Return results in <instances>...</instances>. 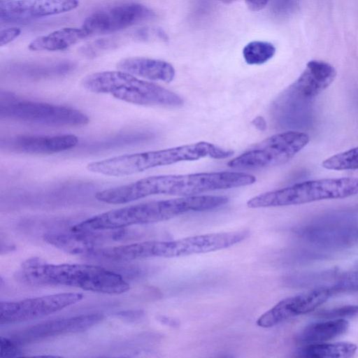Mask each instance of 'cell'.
<instances>
[{
    "instance_id": "obj_1",
    "label": "cell",
    "mask_w": 358,
    "mask_h": 358,
    "mask_svg": "<svg viewBox=\"0 0 358 358\" xmlns=\"http://www.w3.org/2000/svg\"><path fill=\"white\" fill-rule=\"evenodd\" d=\"M18 276L23 282L36 286H68L108 294L129 289L122 275L105 268L84 264H48L38 257L24 262Z\"/></svg>"
},
{
    "instance_id": "obj_2",
    "label": "cell",
    "mask_w": 358,
    "mask_h": 358,
    "mask_svg": "<svg viewBox=\"0 0 358 358\" xmlns=\"http://www.w3.org/2000/svg\"><path fill=\"white\" fill-rule=\"evenodd\" d=\"M207 201L203 196H182L153 201L110 210L91 217L71 227L77 232L120 230L136 224L168 220L192 211H203Z\"/></svg>"
},
{
    "instance_id": "obj_3",
    "label": "cell",
    "mask_w": 358,
    "mask_h": 358,
    "mask_svg": "<svg viewBox=\"0 0 358 358\" xmlns=\"http://www.w3.org/2000/svg\"><path fill=\"white\" fill-rule=\"evenodd\" d=\"M255 181V177L251 174L235 171L160 175L129 183L127 193L134 201L157 194L189 196L250 185Z\"/></svg>"
},
{
    "instance_id": "obj_4",
    "label": "cell",
    "mask_w": 358,
    "mask_h": 358,
    "mask_svg": "<svg viewBox=\"0 0 358 358\" xmlns=\"http://www.w3.org/2000/svg\"><path fill=\"white\" fill-rule=\"evenodd\" d=\"M81 85L90 92L108 94L136 105L178 107L183 103L173 92L120 70L88 74L82 79Z\"/></svg>"
},
{
    "instance_id": "obj_5",
    "label": "cell",
    "mask_w": 358,
    "mask_h": 358,
    "mask_svg": "<svg viewBox=\"0 0 358 358\" xmlns=\"http://www.w3.org/2000/svg\"><path fill=\"white\" fill-rule=\"evenodd\" d=\"M358 195V178L308 180L259 194L247 202L251 208L303 204Z\"/></svg>"
},
{
    "instance_id": "obj_6",
    "label": "cell",
    "mask_w": 358,
    "mask_h": 358,
    "mask_svg": "<svg viewBox=\"0 0 358 358\" xmlns=\"http://www.w3.org/2000/svg\"><path fill=\"white\" fill-rule=\"evenodd\" d=\"M0 117L49 127H80L90 119L80 110L62 105L1 96Z\"/></svg>"
},
{
    "instance_id": "obj_7",
    "label": "cell",
    "mask_w": 358,
    "mask_h": 358,
    "mask_svg": "<svg viewBox=\"0 0 358 358\" xmlns=\"http://www.w3.org/2000/svg\"><path fill=\"white\" fill-rule=\"evenodd\" d=\"M309 142L306 133L288 131L274 134L228 162L236 169H258L282 165L290 161Z\"/></svg>"
},
{
    "instance_id": "obj_8",
    "label": "cell",
    "mask_w": 358,
    "mask_h": 358,
    "mask_svg": "<svg viewBox=\"0 0 358 358\" xmlns=\"http://www.w3.org/2000/svg\"><path fill=\"white\" fill-rule=\"evenodd\" d=\"M83 298L80 292H65L15 301H1L0 324H8L45 317L71 306Z\"/></svg>"
},
{
    "instance_id": "obj_9",
    "label": "cell",
    "mask_w": 358,
    "mask_h": 358,
    "mask_svg": "<svg viewBox=\"0 0 358 358\" xmlns=\"http://www.w3.org/2000/svg\"><path fill=\"white\" fill-rule=\"evenodd\" d=\"M156 15L148 7L134 2L105 7L88 15L81 26L87 36L122 30L151 20Z\"/></svg>"
},
{
    "instance_id": "obj_10",
    "label": "cell",
    "mask_w": 358,
    "mask_h": 358,
    "mask_svg": "<svg viewBox=\"0 0 358 358\" xmlns=\"http://www.w3.org/2000/svg\"><path fill=\"white\" fill-rule=\"evenodd\" d=\"M249 235L246 230L196 235L171 241H155V257H180L231 247Z\"/></svg>"
},
{
    "instance_id": "obj_11",
    "label": "cell",
    "mask_w": 358,
    "mask_h": 358,
    "mask_svg": "<svg viewBox=\"0 0 358 358\" xmlns=\"http://www.w3.org/2000/svg\"><path fill=\"white\" fill-rule=\"evenodd\" d=\"M334 294L331 287H320L287 297L262 314L256 323L262 328L272 327L296 316L313 311Z\"/></svg>"
},
{
    "instance_id": "obj_12",
    "label": "cell",
    "mask_w": 358,
    "mask_h": 358,
    "mask_svg": "<svg viewBox=\"0 0 358 358\" xmlns=\"http://www.w3.org/2000/svg\"><path fill=\"white\" fill-rule=\"evenodd\" d=\"M103 319V315L100 313H89L48 320L17 331L10 338L22 345L52 336L83 332Z\"/></svg>"
},
{
    "instance_id": "obj_13",
    "label": "cell",
    "mask_w": 358,
    "mask_h": 358,
    "mask_svg": "<svg viewBox=\"0 0 358 358\" xmlns=\"http://www.w3.org/2000/svg\"><path fill=\"white\" fill-rule=\"evenodd\" d=\"M78 138L74 134H20L2 138L0 147L2 150L8 152L50 155L70 150L78 144Z\"/></svg>"
},
{
    "instance_id": "obj_14",
    "label": "cell",
    "mask_w": 358,
    "mask_h": 358,
    "mask_svg": "<svg viewBox=\"0 0 358 358\" xmlns=\"http://www.w3.org/2000/svg\"><path fill=\"white\" fill-rule=\"evenodd\" d=\"M79 0H14L0 3L1 21L36 19L69 12Z\"/></svg>"
},
{
    "instance_id": "obj_15",
    "label": "cell",
    "mask_w": 358,
    "mask_h": 358,
    "mask_svg": "<svg viewBox=\"0 0 358 358\" xmlns=\"http://www.w3.org/2000/svg\"><path fill=\"white\" fill-rule=\"evenodd\" d=\"M299 234L320 248L341 249L358 243V225L348 223H317L299 229Z\"/></svg>"
},
{
    "instance_id": "obj_16",
    "label": "cell",
    "mask_w": 358,
    "mask_h": 358,
    "mask_svg": "<svg viewBox=\"0 0 358 358\" xmlns=\"http://www.w3.org/2000/svg\"><path fill=\"white\" fill-rule=\"evenodd\" d=\"M336 77V69L322 60L309 61L303 71L287 89L292 96L310 101L326 90Z\"/></svg>"
},
{
    "instance_id": "obj_17",
    "label": "cell",
    "mask_w": 358,
    "mask_h": 358,
    "mask_svg": "<svg viewBox=\"0 0 358 358\" xmlns=\"http://www.w3.org/2000/svg\"><path fill=\"white\" fill-rule=\"evenodd\" d=\"M118 70L150 80L170 83L175 76V69L169 62L144 57H129L117 64Z\"/></svg>"
},
{
    "instance_id": "obj_18",
    "label": "cell",
    "mask_w": 358,
    "mask_h": 358,
    "mask_svg": "<svg viewBox=\"0 0 358 358\" xmlns=\"http://www.w3.org/2000/svg\"><path fill=\"white\" fill-rule=\"evenodd\" d=\"M98 232L49 233L43 238L48 243L66 252L90 256L96 249L94 245L99 239Z\"/></svg>"
},
{
    "instance_id": "obj_19",
    "label": "cell",
    "mask_w": 358,
    "mask_h": 358,
    "mask_svg": "<svg viewBox=\"0 0 358 358\" xmlns=\"http://www.w3.org/2000/svg\"><path fill=\"white\" fill-rule=\"evenodd\" d=\"M86 37L87 35L81 27H63L35 38L29 43L28 48L32 51H61Z\"/></svg>"
},
{
    "instance_id": "obj_20",
    "label": "cell",
    "mask_w": 358,
    "mask_h": 358,
    "mask_svg": "<svg viewBox=\"0 0 358 358\" xmlns=\"http://www.w3.org/2000/svg\"><path fill=\"white\" fill-rule=\"evenodd\" d=\"M349 322L344 319L327 320L307 325L298 335L297 342L303 345L324 343L345 334Z\"/></svg>"
},
{
    "instance_id": "obj_21",
    "label": "cell",
    "mask_w": 358,
    "mask_h": 358,
    "mask_svg": "<svg viewBox=\"0 0 358 358\" xmlns=\"http://www.w3.org/2000/svg\"><path fill=\"white\" fill-rule=\"evenodd\" d=\"M357 349V345L351 343H320L304 345L296 351V356L304 358H348L354 356Z\"/></svg>"
},
{
    "instance_id": "obj_22",
    "label": "cell",
    "mask_w": 358,
    "mask_h": 358,
    "mask_svg": "<svg viewBox=\"0 0 358 358\" xmlns=\"http://www.w3.org/2000/svg\"><path fill=\"white\" fill-rule=\"evenodd\" d=\"M275 52L273 44L265 41H252L243 50L246 63L250 65H260L270 60Z\"/></svg>"
},
{
    "instance_id": "obj_23",
    "label": "cell",
    "mask_w": 358,
    "mask_h": 358,
    "mask_svg": "<svg viewBox=\"0 0 358 358\" xmlns=\"http://www.w3.org/2000/svg\"><path fill=\"white\" fill-rule=\"evenodd\" d=\"M322 165L329 170H358V146L326 159Z\"/></svg>"
},
{
    "instance_id": "obj_24",
    "label": "cell",
    "mask_w": 358,
    "mask_h": 358,
    "mask_svg": "<svg viewBox=\"0 0 358 358\" xmlns=\"http://www.w3.org/2000/svg\"><path fill=\"white\" fill-rule=\"evenodd\" d=\"M334 293L358 290V267L341 275L331 286Z\"/></svg>"
},
{
    "instance_id": "obj_25",
    "label": "cell",
    "mask_w": 358,
    "mask_h": 358,
    "mask_svg": "<svg viewBox=\"0 0 358 358\" xmlns=\"http://www.w3.org/2000/svg\"><path fill=\"white\" fill-rule=\"evenodd\" d=\"M358 315V306L348 305L320 312L317 317L324 320L343 319Z\"/></svg>"
},
{
    "instance_id": "obj_26",
    "label": "cell",
    "mask_w": 358,
    "mask_h": 358,
    "mask_svg": "<svg viewBox=\"0 0 358 358\" xmlns=\"http://www.w3.org/2000/svg\"><path fill=\"white\" fill-rule=\"evenodd\" d=\"M136 36L143 41L166 42L169 39L166 34L162 29L157 27L143 28L136 33Z\"/></svg>"
},
{
    "instance_id": "obj_27",
    "label": "cell",
    "mask_w": 358,
    "mask_h": 358,
    "mask_svg": "<svg viewBox=\"0 0 358 358\" xmlns=\"http://www.w3.org/2000/svg\"><path fill=\"white\" fill-rule=\"evenodd\" d=\"M18 344L10 338L1 337V357H12L22 356Z\"/></svg>"
},
{
    "instance_id": "obj_28",
    "label": "cell",
    "mask_w": 358,
    "mask_h": 358,
    "mask_svg": "<svg viewBox=\"0 0 358 358\" xmlns=\"http://www.w3.org/2000/svg\"><path fill=\"white\" fill-rule=\"evenodd\" d=\"M22 30L19 27H9L0 31V46H3L17 38Z\"/></svg>"
},
{
    "instance_id": "obj_29",
    "label": "cell",
    "mask_w": 358,
    "mask_h": 358,
    "mask_svg": "<svg viewBox=\"0 0 358 358\" xmlns=\"http://www.w3.org/2000/svg\"><path fill=\"white\" fill-rule=\"evenodd\" d=\"M224 3H231L237 0H219ZM269 0H244L248 8L252 11L262 10L268 4Z\"/></svg>"
},
{
    "instance_id": "obj_30",
    "label": "cell",
    "mask_w": 358,
    "mask_h": 358,
    "mask_svg": "<svg viewBox=\"0 0 358 358\" xmlns=\"http://www.w3.org/2000/svg\"><path fill=\"white\" fill-rule=\"evenodd\" d=\"M252 124L259 130L264 131L266 128V122L262 116L256 117L252 121Z\"/></svg>"
},
{
    "instance_id": "obj_31",
    "label": "cell",
    "mask_w": 358,
    "mask_h": 358,
    "mask_svg": "<svg viewBox=\"0 0 358 358\" xmlns=\"http://www.w3.org/2000/svg\"><path fill=\"white\" fill-rule=\"evenodd\" d=\"M14 1V0H0V3L9 2V1Z\"/></svg>"
}]
</instances>
